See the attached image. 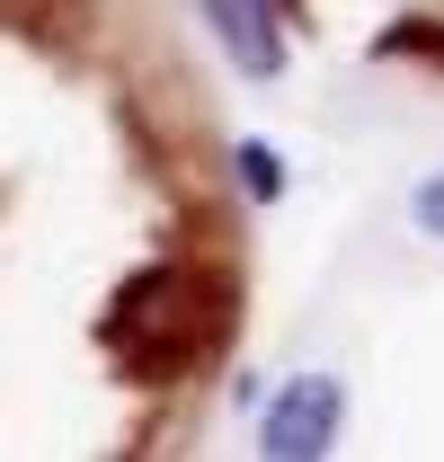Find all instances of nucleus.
<instances>
[{
  "label": "nucleus",
  "mask_w": 444,
  "mask_h": 462,
  "mask_svg": "<svg viewBox=\"0 0 444 462\" xmlns=\"http://www.w3.org/2000/svg\"><path fill=\"white\" fill-rule=\"evenodd\" d=\"M205 276L196 267H143L134 285L116 293V320H107V338L125 346V365L143 374V383H169V365H187L196 346H205Z\"/></svg>",
  "instance_id": "1"
},
{
  "label": "nucleus",
  "mask_w": 444,
  "mask_h": 462,
  "mask_svg": "<svg viewBox=\"0 0 444 462\" xmlns=\"http://www.w3.org/2000/svg\"><path fill=\"white\" fill-rule=\"evenodd\" d=\"M347 436V383L338 374H293L258 418V454L267 462H329Z\"/></svg>",
  "instance_id": "2"
},
{
  "label": "nucleus",
  "mask_w": 444,
  "mask_h": 462,
  "mask_svg": "<svg viewBox=\"0 0 444 462\" xmlns=\"http://www.w3.org/2000/svg\"><path fill=\"white\" fill-rule=\"evenodd\" d=\"M205 9V36L222 45V62L240 71V80H284V62H293V45H284V9L276 0H196Z\"/></svg>",
  "instance_id": "3"
},
{
  "label": "nucleus",
  "mask_w": 444,
  "mask_h": 462,
  "mask_svg": "<svg viewBox=\"0 0 444 462\" xmlns=\"http://www.w3.org/2000/svg\"><path fill=\"white\" fill-rule=\"evenodd\" d=\"M231 170H240V196H249V205H284V187H293L284 152H276V143H258V134L231 152Z\"/></svg>",
  "instance_id": "4"
},
{
  "label": "nucleus",
  "mask_w": 444,
  "mask_h": 462,
  "mask_svg": "<svg viewBox=\"0 0 444 462\" xmlns=\"http://www.w3.org/2000/svg\"><path fill=\"white\" fill-rule=\"evenodd\" d=\"M409 223L427 231V240H444V170H427L418 187H409Z\"/></svg>",
  "instance_id": "5"
}]
</instances>
